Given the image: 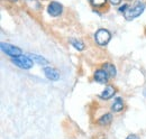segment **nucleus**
I'll list each match as a JSON object with an SVG mask.
<instances>
[{
    "mask_svg": "<svg viewBox=\"0 0 146 139\" xmlns=\"http://www.w3.org/2000/svg\"><path fill=\"white\" fill-rule=\"evenodd\" d=\"M0 47H1L2 52L10 57H17V56H20L23 54L21 48H19L17 46H14V45H10L8 43H1Z\"/></svg>",
    "mask_w": 146,
    "mask_h": 139,
    "instance_id": "4",
    "label": "nucleus"
},
{
    "mask_svg": "<svg viewBox=\"0 0 146 139\" xmlns=\"http://www.w3.org/2000/svg\"><path fill=\"white\" fill-rule=\"evenodd\" d=\"M111 121H112V115L111 113H106V115L101 116L97 122L100 126H108V124L111 123Z\"/></svg>",
    "mask_w": 146,
    "mask_h": 139,
    "instance_id": "11",
    "label": "nucleus"
},
{
    "mask_svg": "<svg viewBox=\"0 0 146 139\" xmlns=\"http://www.w3.org/2000/svg\"><path fill=\"white\" fill-rule=\"evenodd\" d=\"M126 139H141L137 135H128Z\"/></svg>",
    "mask_w": 146,
    "mask_h": 139,
    "instance_id": "17",
    "label": "nucleus"
},
{
    "mask_svg": "<svg viewBox=\"0 0 146 139\" xmlns=\"http://www.w3.org/2000/svg\"><path fill=\"white\" fill-rule=\"evenodd\" d=\"M145 10V5L141 1H138L134 7H129L127 10L124 13V17L126 20H133L138 16H141Z\"/></svg>",
    "mask_w": 146,
    "mask_h": 139,
    "instance_id": "1",
    "label": "nucleus"
},
{
    "mask_svg": "<svg viewBox=\"0 0 146 139\" xmlns=\"http://www.w3.org/2000/svg\"><path fill=\"white\" fill-rule=\"evenodd\" d=\"M11 62L16 66H18L23 70H29L34 65V61L29 56H24V55H20L17 57H11Z\"/></svg>",
    "mask_w": 146,
    "mask_h": 139,
    "instance_id": "3",
    "label": "nucleus"
},
{
    "mask_svg": "<svg viewBox=\"0 0 146 139\" xmlns=\"http://www.w3.org/2000/svg\"><path fill=\"white\" fill-rule=\"evenodd\" d=\"M116 94V89L113 85H108L105 87V90L99 94V98L101 100H109Z\"/></svg>",
    "mask_w": 146,
    "mask_h": 139,
    "instance_id": "7",
    "label": "nucleus"
},
{
    "mask_svg": "<svg viewBox=\"0 0 146 139\" xmlns=\"http://www.w3.org/2000/svg\"><path fill=\"white\" fill-rule=\"evenodd\" d=\"M44 74L51 81H57L60 79V76H61L60 75V72L57 70L54 69V68H50V66L44 69Z\"/></svg>",
    "mask_w": 146,
    "mask_h": 139,
    "instance_id": "8",
    "label": "nucleus"
},
{
    "mask_svg": "<svg viewBox=\"0 0 146 139\" xmlns=\"http://www.w3.org/2000/svg\"><path fill=\"white\" fill-rule=\"evenodd\" d=\"M71 42V44L73 45V47L75 48V50H78V51H83L84 50V44H83V42H81V40H79V39H71L70 40Z\"/></svg>",
    "mask_w": 146,
    "mask_h": 139,
    "instance_id": "13",
    "label": "nucleus"
},
{
    "mask_svg": "<svg viewBox=\"0 0 146 139\" xmlns=\"http://www.w3.org/2000/svg\"><path fill=\"white\" fill-rule=\"evenodd\" d=\"M124 107H125L124 100L121 98H116L111 104V111L112 112H120V111H123Z\"/></svg>",
    "mask_w": 146,
    "mask_h": 139,
    "instance_id": "9",
    "label": "nucleus"
},
{
    "mask_svg": "<svg viewBox=\"0 0 146 139\" xmlns=\"http://www.w3.org/2000/svg\"><path fill=\"white\" fill-rule=\"evenodd\" d=\"M28 56L34 61V63H38L39 65H46V64H48V61L46 58H44L43 56H39V55H36V54H29Z\"/></svg>",
    "mask_w": 146,
    "mask_h": 139,
    "instance_id": "12",
    "label": "nucleus"
},
{
    "mask_svg": "<svg viewBox=\"0 0 146 139\" xmlns=\"http://www.w3.org/2000/svg\"><path fill=\"white\" fill-rule=\"evenodd\" d=\"M107 1H108V0H90L91 5L93 7H96V8H101V7L106 6Z\"/></svg>",
    "mask_w": 146,
    "mask_h": 139,
    "instance_id": "14",
    "label": "nucleus"
},
{
    "mask_svg": "<svg viewBox=\"0 0 146 139\" xmlns=\"http://www.w3.org/2000/svg\"><path fill=\"white\" fill-rule=\"evenodd\" d=\"M128 8H129V7H128V5H126V3H125V5H123L121 7H119V8H118V11L124 14V13H125V11L128 9Z\"/></svg>",
    "mask_w": 146,
    "mask_h": 139,
    "instance_id": "15",
    "label": "nucleus"
},
{
    "mask_svg": "<svg viewBox=\"0 0 146 139\" xmlns=\"http://www.w3.org/2000/svg\"><path fill=\"white\" fill-rule=\"evenodd\" d=\"M109 75L108 73L105 71L104 69H99V70H96L94 74H93V79L94 81H97L98 83H101V84H105L108 82L109 80Z\"/></svg>",
    "mask_w": 146,
    "mask_h": 139,
    "instance_id": "6",
    "label": "nucleus"
},
{
    "mask_svg": "<svg viewBox=\"0 0 146 139\" xmlns=\"http://www.w3.org/2000/svg\"><path fill=\"white\" fill-rule=\"evenodd\" d=\"M126 1H133V0H126Z\"/></svg>",
    "mask_w": 146,
    "mask_h": 139,
    "instance_id": "18",
    "label": "nucleus"
},
{
    "mask_svg": "<svg viewBox=\"0 0 146 139\" xmlns=\"http://www.w3.org/2000/svg\"><path fill=\"white\" fill-rule=\"evenodd\" d=\"M63 11V6L60 3V2H56V1H52L48 7H47V13L50 16L52 17H57L62 14Z\"/></svg>",
    "mask_w": 146,
    "mask_h": 139,
    "instance_id": "5",
    "label": "nucleus"
},
{
    "mask_svg": "<svg viewBox=\"0 0 146 139\" xmlns=\"http://www.w3.org/2000/svg\"><path fill=\"white\" fill-rule=\"evenodd\" d=\"M111 39V33L108 29L100 28L94 34V42L99 46H106Z\"/></svg>",
    "mask_w": 146,
    "mask_h": 139,
    "instance_id": "2",
    "label": "nucleus"
},
{
    "mask_svg": "<svg viewBox=\"0 0 146 139\" xmlns=\"http://www.w3.org/2000/svg\"><path fill=\"white\" fill-rule=\"evenodd\" d=\"M108 1H109L112 6H117V5H119L121 2V0H108Z\"/></svg>",
    "mask_w": 146,
    "mask_h": 139,
    "instance_id": "16",
    "label": "nucleus"
},
{
    "mask_svg": "<svg viewBox=\"0 0 146 139\" xmlns=\"http://www.w3.org/2000/svg\"><path fill=\"white\" fill-rule=\"evenodd\" d=\"M102 69L108 73V75H109L110 77H115V76H116V74H117V71H116L115 65H113L112 63H110V62H106V63H104Z\"/></svg>",
    "mask_w": 146,
    "mask_h": 139,
    "instance_id": "10",
    "label": "nucleus"
}]
</instances>
